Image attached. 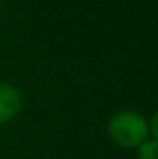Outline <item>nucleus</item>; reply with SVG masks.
Returning a JSON list of instances; mask_svg holds the SVG:
<instances>
[{
	"instance_id": "1",
	"label": "nucleus",
	"mask_w": 158,
	"mask_h": 159,
	"mask_svg": "<svg viewBox=\"0 0 158 159\" xmlns=\"http://www.w3.org/2000/svg\"><path fill=\"white\" fill-rule=\"evenodd\" d=\"M107 135L117 147L136 149L150 135V124L136 110H119L107 120Z\"/></svg>"
},
{
	"instance_id": "2",
	"label": "nucleus",
	"mask_w": 158,
	"mask_h": 159,
	"mask_svg": "<svg viewBox=\"0 0 158 159\" xmlns=\"http://www.w3.org/2000/svg\"><path fill=\"white\" fill-rule=\"evenodd\" d=\"M24 107V98L17 86L12 83L0 81V125L9 124L21 113Z\"/></svg>"
},
{
	"instance_id": "3",
	"label": "nucleus",
	"mask_w": 158,
	"mask_h": 159,
	"mask_svg": "<svg viewBox=\"0 0 158 159\" xmlns=\"http://www.w3.org/2000/svg\"><path fill=\"white\" fill-rule=\"evenodd\" d=\"M136 157L138 159H158V139L148 135L136 147Z\"/></svg>"
},
{
	"instance_id": "4",
	"label": "nucleus",
	"mask_w": 158,
	"mask_h": 159,
	"mask_svg": "<svg viewBox=\"0 0 158 159\" xmlns=\"http://www.w3.org/2000/svg\"><path fill=\"white\" fill-rule=\"evenodd\" d=\"M148 124H150V135L158 139V108L155 110V113L148 119Z\"/></svg>"
},
{
	"instance_id": "5",
	"label": "nucleus",
	"mask_w": 158,
	"mask_h": 159,
	"mask_svg": "<svg viewBox=\"0 0 158 159\" xmlns=\"http://www.w3.org/2000/svg\"><path fill=\"white\" fill-rule=\"evenodd\" d=\"M0 7H2V0H0Z\"/></svg>"
}]
</instances>
